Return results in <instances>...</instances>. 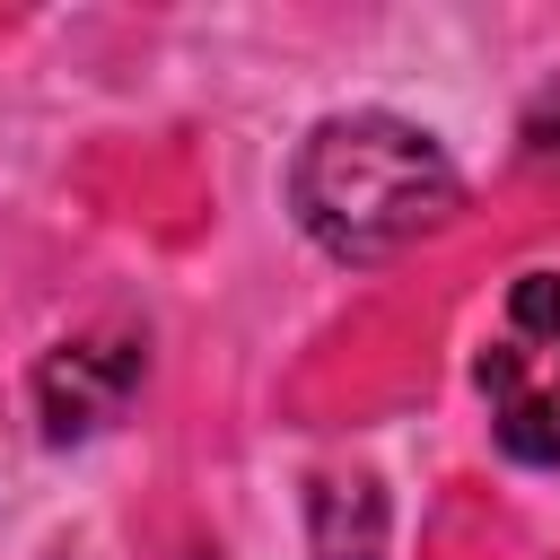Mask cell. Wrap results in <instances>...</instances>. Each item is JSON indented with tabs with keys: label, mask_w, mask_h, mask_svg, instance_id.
<instances>
[{
	"label": "cell",
	"mask_w": 560,
	"mask_h": 560,
	"mask_svg": "<svg viewBox=\"0 0 560 560\" xmlns=\"http://www.w3.org/2000/svg\"><path fill=\"white\" fill-rule=\"evenodd\" d=\"M481 394H490L499 446H508L516 464H560V385L534 376V350H525V341L481 350Z\"/></svg>",
	"instance_id": "obj_3"
},
{
	"label": "cell",
	"mask_w": 560,
	"mask_h": 560,
	"mask_svg": "<svg viewBox=\"0 0 560 560\" xmlns=\"http://www.w3.org/2000/svg\"><path fill=\"white\" fill-rule=\"evenodd\" d=\"M455 201H464L455 158L385 105L324 114L289 158V210L332 262H394L402 245L438 236Z\"/></svg>",
	"instance_id": "obj_1"
},
{
	"label": "cell",
	"mask_w": 560,
	"mask_h": 560,
	"mask_svg": "<svg viewBox=\"0 0 560 560\" xmlns=\"http://www.w3.org/2000/svg\"><path fill=\"white\" fill-rule=\"evenodd\" d=\"M140 332H79V341H52L44 368H35V420L52 446H79L96 429H114L140 394Z\"/></svg>",
	"instance_id": "obj_2"
},
{
	"label": "cell",
	"mask_w": 560,
	"mask_h": 560,
	"mask_svg": "<svg viewBox=\"0 0 560 560\" xmlns=\"http://www.w3.org/2000/svg\"><path fill=\"white\" fill-rule=\"evenodd\" d=\"M306 516H315V560H385V490L368 472H324L306 490Z\"/></svg>",
	"instance_id": "obj_4"
},
{
	"label": "cell",
	"mask_w": 560,
	"mask_h": 560,
	"mask_svg": "<svg viewBox=\"0 0 560 560\" xmlns=\"http://www.w3.org/2000/svg\"><path fill=\"white\" fill-rule=\"evenodd\" d=\"M52 560H70V551H52Z\"/></svg>",
	"instance_id": "obj_5"
}]
</instances>
